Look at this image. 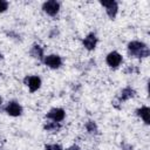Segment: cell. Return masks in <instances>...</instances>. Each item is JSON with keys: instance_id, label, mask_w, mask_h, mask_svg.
I'll return each instance as SVG.
<instances>
[{"instance_id": "7a4b0ae2", "label": "cell", "mask_w": 150, "mask_h": 150, "mask_svg": "<svg viewBox=\"0 0 150 150\" xmlns=\"http://www.w3.org/2000/svg\"><path fill=\"white\" fill-rule=\"evenodd\" d=\"M59 8H60V5L59 2L54 1V0H50V1H47L43 4L42 6V9L48 14V15H55L57 12H59Z\"/></svg>"}, {"instance_id": "5bb4252c", "label": "cell", "mask_w": 150, "mask_h": 150, "mask_svg": "<svg viewBox=\"0 0 150 150\" xmlns=\"http://www.w3.org/2000/svg\"><path fill=\"white\" fill-rule=\"evenodd\" d=\"M86 127H87V130H88L90 134H96V132H97V127H96V124H95L93 121H89Z\"/></svg>"}, {"instance_id": "8fae6325", "label": "cell", "mask_w": 150, "mask_h": 150, "mask_svg": "<svg viewBox=\"0 0 150 150\" xmlns=\"http://www.w3.org/2000/svg\"><path fill=\"white\" fill-rule=\"evenodd\" d=\"M137 115H138V116H141V117L143 118V121H144L146 124H149V123H150V120H149L150 110H149V108H148V107H142L141 109H138V110H137Z\"/></svg>"}, {"instance_id": "9c48e42d", "label": "cell", "mask_w": 150, "mask_h": 150, "mask_svg": "<svg viewBox=\"0 0 150 150\" xmlns=\"http://www.w3.org/2000/svg\"><path fill=\"white\" fill-rule=\"evenodd\" d=\"M96 42H97V39H96L95 34L90 33V34H88V35L84 38V40H83V46H84L88 50H91V49L95 48Z\"/></svg>"}, {"instance_id": "9a60e30c", "label": "cell", "mask_w": 150, "mask_h": 150, "mask_svg": "<svg viewBox=\"0 0 150 150\" xmlns=\"http://www.w3.org/2000/svg\"><path fill=\"white\" fill-rule=\"evenodd\" d=\"M45 149L46 150H63L60 145H56V144H48V145H46Z\"/></svg>"}, {"instance_id": "e0dca14e", "label": "cell", "mask_w": 150, "mask_h": 150, "mask_svg": "<svg viewBox=\"0 0 150 150\" xmlns=\"http://www.w3.org/2000/svg\"><path fill=\"white\" fill-rule=\"evenodd\" d=\"M68 150H80V149H79L77 146H71V148H69Z\"/></svg>"}, {"instance_id": "2e32d148", "label": "cell", "mask_w": 150, "mask_h": 150, "mask_svg": "<svg viewBox=\"0 0 150 150\" xmlns=\"http://www.w3.org/2000/svg\"><path fill=\"white\" fill-rule=\"evenodd\" d=\"M7 7H8V4H7L6 1L0 0V13H1V12H5V11L7 9Z\"/></svg>"}, {"instance_id": "ac0fdd59", "label": "cell", "mask_w": 150, "mask_h": 150, "mask_svg": "<svg viewBox=\"0 0 150 150\" xmlns=\"http://www.w3.org/2000/svg\"><path fill=\"white\" fill-rule=\"evenodd\" d=\"M0 105H1V98H0Z\"/></svg>"}, {"instance_id": "8992f818", "label": "cell", "mask_w": 150, "mask_h": 150, "mask_svg": "<svg viewBox=\"0 0 150 150\" xmlns=\"http://www.w3.org/2000/svg\"><path fill=\"white\" fill-rule=\"evenodd\" d=\"M47 117L54 122H60L64 118V110L60 108H54L47 114Z\"/></svg>"}, {"instance_id": "3957f363", "label": "cell", "mask_w": 150, "mask_h": 150, "mask_svg": "<svg viewBox=\"0 0 150 150\" xmlns=\"http://www.w3.org/2000/svg\"><path fill=\"white\" fill-rule=\"evenodd\" d=\"M25 83L27 84V87L29 88L30 91H35V90H38V89L40 88V86H41V80H40V77L32 75V76H27V77L25 79Z\"/></svg>"}, {"instance_id": "277c9868", "label": "cell", "mask_w": 150, "mask_h": 150, "mask_svg": "<svg viewBox=\"0 0 150 150\" xmlns=\"http://www.w3.org/2000/svg\"><path fill=\"white\" fill-rule=\"evenodd\" d=\"M121 62H122V56L117 52H111V53L108 54V56H107L108 66H110L112 68H116L121 64Z\"/></svg>"}, {"instance_id": "30bf717a", "label": "cell", "mask_w": 150, "mask_h": 150, "mask_svg": "<svg viewBox=\"0 0 150 150\" xmlns=\"http://www.w3.org/2000/svg\"><path fill=\"white\" fill-rule=\"evenodd\" d=\"M134 95H135V90H134L132 88H130V87H127V88H124V89L121 91V94H120V96H118V101H120V102L127 101V100L131 98Z\"/></svg>"}, {"instance_id": "6da1fadb", "label": "cell", "mask_w": 150, "mask_h": 150, "mask_svg": "<svg viewBox=\"0 0 150 150\" xmlns=\"http://www.w3.org/2000/svg\"><path fill=\"white\" fill-rule=\"evenodd\" d=\"M128 49H129V53L136 57H146L150 53L146 45L139 41H131L128 45Z\"/></svg>"}, {"instance_id": "ba28073f", "label": "cell", "mask_w": 150, "mask_h": 150, "mask_svg": "<svg viewBox=\"0 0 150 150\" xmlns=\"http://www.w3.org/2000/svg\"><path fill=\"white\" fill-rule=\"evenodd\" d=\"M6 112L11 116H19V115H21L22 109L16 102H9L6 105Z\"/></svg>"}, {"instance_id": "4fadbf2b", "label": "cell", "mask_w": 150, "mask_h": 150, "mask_svg": "<svg viewBox=\"0 0 150 150\" xmlns=\"http://www.w3.org/2000/svg\"><path fill=\"white\" fill-rule=\"evenodd\" d=\"M61 128V125H60V122H48L46 125H45V129L47 130V131H57L59 129Z\"/></svg>"}, {"instance_id": "52a82bcc", "label": "cell", "mask_w": 150, "mask_h": 150, "mask_svg": "<svg viewBox=\"0 0 150 150\" xmlns=\"http://www.w3.org/2000/svg\"><path fill=\"white\" fill-rule=\"evenodd\" d=\"M45 63L48 66V67H50V68H59L60 66H61V63H62V61H61V57L60 56H57V55H48V56H46L45 57Z\"/></svg>"}, {"instance_id": "5b68a950", "label": "cell", "mask_w": 150, "mask_h": 150, "mask_svg": "<svg viewBox=\"0 0 150 150\" xmlns=\"http://www.w3.org/2000/svg\"><path fill=\"white\" fill-rule=\"evenodd\" d=\"M101 5H102L103 7H105L107 14H108L111 19H114V18L116 16V13H117V9H118L117 2H115V1H102Z\"/></svg>"}, {"instance_id": "7c38bea8", "label": "cell", "mask_w": 150, "mask_h": 150, "mask_svg": "<svg viewBox=\"0 0 150 150\" xmlns=\"http://www.w3.org/2000/svg\"><path fill=\"white\" fill-rule=\"evenodd\" d=\"M30 54H32L33 57L41 60V59L43 57V49H42L40 46H34V47L32 48V50H30Z\"/></svg>"}]
</instances>
